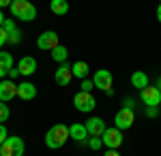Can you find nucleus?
<instances>
[{"label": "nucleus", "instance_id": "obj_17", "mask_svg": "<svg viewBox=\"0 0 161 156\" xmlns=\"http://www.w3.org/2000/svg\"><path fill=\"white\" fill-rule=\"evenodd\" d=\"M71 69H73V77H77V79H86L88 77V73H90V66H88V62L84 60H77L75 64H71Z\"/></svg>", "mask_w": 161, "mask_h": 156}, {"label": "nucleus", "instance_id": "obj_5", "mask_svg": "<svg viewBox=\"0 0 161 156\" xmlns=\"http://www.w3.org/2000/svg\"><path fill=\"white\" fill-rule=\"evenodd\" d=\"M112 81H114V77H112V73L108 69H99V71L92 75V84L95 88H99L103 92H108V94H114V90H112Z\"/></svg>", "mask_w": 161, "mask_h": 156}, {"label": "nucleus", "instance_id": "obj_3", "mask_svg": "<svg viewBox=\"0 0 161 156\" xmlns=\"http://www.w3.org/2000/svg\"><path fill=\"white\" fill-rule=\"evenodd\" d=\"M24 139L17 137V135H11L4 143L0 145V156H24Z\"/></svg>", "mask_w": 161, "mask_h": 156}, {"label": "nucleus", "instance_id": "obj_1", "mask_svg": "<svg viewBox=\"0 0 161 156\" xmlns=\"http://www.w3.org/2000/svg\"><path fill=\"white\" fill-rule=\"evenodd\" d=\"M69 139V126L67 124H54L50 131L45 133V145L50 150H58L67 143Z\"/></svg>", "mask_w": 161, "mask_h": 156}, {"label": "nucleus", "instance_id": "obj_9", "mask_svg": "<svg viewBox=\"0 0 161 156\" xmlns=\"http://www.w3.org/2000/svg\"><path fill=\"white\" fill-rule=\"evenodd\" d=\"M60 43H58V34L54 32V30H45V32H41V36L37 39V47L39 49H45V51H52L54 47H58Z\"/></svg>", "mask_w": 161, "mask_h": 156}, {"label": "nucleus", "instance_id": "obj_12", "mask_svg": "<svg viewBox=\"0 0 161 156\" xmlns=\"http://www.w3.org/2000/svg\"><path fill=\"white\" fill-rule=\"evenodd\" d=\"M15 96H17V84L11 81V79H2L0 81V101L2 103H9Z\"/></svg>", "mask_w": 161, "mask_h": 156}, {"label": "nucleus", "instance_id": "obj_13", "mask_svg": "<svg viewBox=\"0 0 161 156\" xmlns=\"http://www.w3.org/2000/svg\"><path fill=\"white\" fill-rule=\"evenodd\" d=\"M17 71H19V75H24V77L35 75V71H37V60L32 56H24L22 60L17 62Z\"/></svg>", "mask_w": 161, "mask_h": 156}, {"label": "nucleus", "instance_id": "obj_11", "mask_svg": "<svg viewBox=\"0 0 161 156\" xmlns=\"http://www.w3.org/2000/svg\"><path fill=\"white\" fill-rule=\"evenodd\" d=\"M84 126H86V131H88V137H101L103 133L108 131L105 122L101 120V118H88L84 122Z\"/></svg>", "mask_w": 161, "mask_h": 156}, {"label": "nucleus", "instance_id": "obj_33", "mask_svg": "<svg viewBox=\"0 0 161 156\" xmlns=\"http://www.w3.org/2000/svg\"><path fill=\"white\" fill-rule=\"evenodd\" d=\"M4 22H7V17H4V13L0 11V28H2V24H4Z\"/></svg>", "mask_w": 161, "mask_h": 156}, {"label": "nucleus", "instance_id": "obj_31", "mask_svg": "<svg viewBox=\"0 0 161 156\" xmlns=\"http://www.w3.org/2000/svg\"><path fill=\"white\" fill-rule=\"evenodd\" d=\"M7 7L11 9V2L9 0H0V9H7Z\"/></svg>", "mask_w": 161, "mask_h": 156}, {"label": "nucleus", "instance_id": "obj_29", "mask_svg": "<svg viewBox=\"0 0 161 156\" xmlns=\"http://www.w3.org/2000/svg\"><path fill=\"white\" fill-rule=\"evenodd\" d=\"M7 75H9V69H7V66L0 62V79H2V77H7Z\"/></svg>", "mask_w": 161, "mask_h": 156}, {"label": "nucleus", "instance_id": "obj_14", "mask_svg": "<svg viewBox=\"0 0 161 156\" xmlns=\"http://www.w3.org/2000/svg\"><path fill=\"white\" fill-rule=\"evenodd\" d=\"M37 96V86L30 84V81H22V84L17 86V98H22V101H32Z\"/></svg>", "mask_w": 161, "mask_h": 156}, {"label": "nucleus", "instance_id": "obj_23", "mask_svg": "<svg viewBox=\"0 0 161 156\" xmlns=\"http://www.w3.org/2000/svg\"><path fill=\"white\" fill-rule=\"evenodd\" d=\"M88 148H90V150H99V148H103L101 137H90V139H88Z\"/></svg>", "mask_w": 161, "mask_h": 156}, {"label": "nucleus", "instance_id": "obj_8", "mask_svg": "<svg viewBox=\"0 0 161 156\" xmlns=\"http://www.w3.org/2000/svg\"><path fill=\"white\" fill-rule=\"evenodd\" d=\"M140 98L146 107H159L161 105V92L157 90V86H148L140 92Z\"/></svg>", "mask_w": 161, "mask_h": 156}, {"label": "nucleus", "instance_id": "obj_24", "mask_svg": "<svg viewBox=\"0 0 161 156\" xmlns=\"http://www.w3.org/2000/svg\"><path fill=\"white\" fill-rule=\"evenodd\" d=\"M7 139H9V133H7V126H4V124H0V145L4 143Z\"/></svg>", "mask_w": 161, "mask_h": 156}, {"label": "nucleus", "instance_id": "obj_35", "mask_svg": "<svg viewBox=\"0 0 161 156\" xmlns=\"http://www.w3.org/2000/svg\"><path fill=\"white\" fill-rule=\"evenodd\" d=\"M155 86H157V90H159V92H161V77H159V79H157V84H155Z\"/></svg>", "mask_w": 161, "mask_h": 156}, {"label": "nucleus", "instance_id": "obj_28", "mask_svg": "<svg viewBox=\"0 0 161 156\" xmlns=\"http://www.w3.org/2000/svg\"><path fill=\"white\" fill-rule=\"evenodd\" d=\"M2 45H7V30L4 28H0V47Z\"/></svg>", "mask_w": 161, "mask_h": 156}, {"label": "nucleus", "instance_id": "obj_21", "mask_svg": "<svg viewBox=\"0 0 161 156\" xmlns=\"http://www.w3.org/2000/svg\"><path fill=\"white\" fill-rule=\"evenodd\" d=\"M0 62H2V64H4L9 71L13 69V56L9 54V51H0Z\"/></svg>", "mask_w": 161, "mask_h": 156}, {"label": "nucleus", "instance_id": "obj_34", "mask_svg": "<svg viewBox=\"0 0 161 156\" xmlns=\"http://www.w3.org/2000/svg\"><path fill=\"white\" fill-rule=\"evenodd\" d=\"M157 19H159V24H161V2H159V7H157Z\"/></svg>", "mask_w": 161, "mask_h": 156}, {"label": "nucleus", "instance_id": "obj_20", "mask_svg": "<svg viewBox=\"0 0 161 156\" xmlns=\"http://www.w3.org/2000/svg\"><path fill=\"white\" fill-rule=\"evenodd\" d=\"M22 39H24L22 30H19V28H15V30H11V32H7V45H19V43H22Z\"/></svg>", "mask_w": 161, "mask_h": 156}, {"label": "nucleus", "instance_id": "obj_2", "mask_svg": "<svg viewBox=\"0 0 161 156\" xmlns=\"http://www.w3.org/2000/svg\"><path fill=\"white\" fill-rule=\"evenodd\" d=\"M11 13L15 19L19 22H32L37 17V7L28 0H13L11 2Z\"/></svg>", "mask_w": 161, "mask_h": 156}, {"label": "nucleus", "instance_id": "obj_19", "mask_svg": "<svg viewBox=\"0 0 161 156\" xmlns=\"http://www.w3.org/2000/svg\"><path fill=\"white\" fill-rule=\"evenodd\" d=\"M50 54H52V60H54V62H60V64H62V62H67V58H69V49L64 47V45L54 47Z\"/></svg>", "mask_w": 161, "mask_h": 156}, {"label": "nucleus", "instance_id": "obj_32", "mask_svg": "<svg viewBox=\"0 0 161 156\" xmlns=\"http://www.w3.org/2000/svg\"><path fill=\"white\" fill-rule=\"evenodd\" d=\"M103 156H120V154H118V150H108Z\"/></svg>", "mask_w": 161, "mask_h": 156}, {"label": "nucleus", "instance_id": "obj_10", "mask_svg": "<svg viewBox=\"0 0 161 156\" xmlns=\"http://www.w3.org/2000/svg\"><path fill=\"white\" fill-rule=\"evenodd\" d=\"M56 84L58 86H69L71 84V79H73V69H71V64L69 62H62V64H58V69H56Z\"/></svg>", "mask_w": 161, "mask_h": 156}, {"label": "nucleus", "instance_id": "obj_7", "mask_svg": "<svg viewBox=\"0 0 161 156\" xmlns=\"http://www.w3.org/2000/svg\"><path fill=\"white\" fill-rule=\"evenodd\" d=\"M101 141H103V148L116 150V148H120V143H123V131H118L116 126L114 128H108V131L101 135Z\"/></svg>", "mask_w": 161, "mask_h": 156}, {"label": "nucleus", "instance_id": "obj_4", "mask_svg": "<svg viewBox=\"0 0 161 156\" xmlns=\"http://www.w3.org/2000/svg\"><path fill=\"white\" fill-rule=\"evenodd\" d=\"M73 105L77 111H82V113H90L92 109L97 107V101H95V96H92V92H77V94L73 96Z\"/></svg>", "mask_w": 161, "mask_h": 156}, {"label": "nucleus", "instance_id": "obj_15", "mask_svg": "<svg viewBox=\"0 0 161 156\" xmlns=\"http://www.w3.org/2000/svg\"><path fill=\"white\" fill-rule=\"evenodd\" d=\"M69 137L73 139V141H77V143H82V141H86L88 139V131H86V126L84 124H71L69 126Z\"/></svg>", "mask_w": 161, "mask_h": 156}, {"label": "nucleus", "instance_id": "obj_6", "mask_svg": "<svg viewBox=\"0 0 161 156\" xmlns=\"http://www.w3.org/2000/svg\"><path fill=\"white\" fill-rule=\"evenodd\" d=\"M133 122H136V111H133V109L123 107L116 116H114V126H116L118 131H127V128H131Z\"/></svg>", "mask_w": 161, "mask_h": 156}, {"label": "nucleus", "instance_id": "obj_30", "mask_svg": "<svg viewBox=\"0 0 161 156\" xmlns=\"http://www.w3.org/2000/svg\"><path fill=\"white\" fill-rule=\"evenodd\" d=\"M9 77H11V79L19 77V71H17V69H11V71H9Z\"/></svg>", "mask_w": 161, "mask_h": 156}, {"label": "nucleus", "instance_id": "obj_27", "mask_svg": "<svg viewBox=\"0 0 161 156\" xmlns=\"http://www.w3.org/2000/svg\"><path fill=\"white\" fill-rule=\"evenodd\" d=\"M2 28H4L7 32H11V30H15V22H13V19H7V22L2 24Z\"/></svg>", "mask_w": 161, "mask_h": 156}, {"label": "nucleus", "instance_id": "obj_18", "mask_svg": "<svg viewBox=\"0 0 161 156\" xmlns=\"http://www.w3.org/2000/svg\"><path fill=\"white\" fill-rule=\"evenodd\" d=\"M50 9H52L54 15H67L69 13V2L67 0H52Z\"/></svg>", "mask_w": 161, "mask_h": 156}, {"label": "nucleus", "instance_id": "obj_25", "mask_svg": "<svg viewBox=\"0 0 161 156\" xmlns=\"http://www.w3.org/2000/svg\"><path fill=\"white\" fill-rule=\"evenodd\" d=\"M92 81H90V79H84V81H82V92H90V90H92Z\"/></svg>", "mask_w": 161, "mask_h": 156}, {"label": "nucleus", "instance_id": "obj_16", "mask_svg": "<svg viewBox=\"0 0 161 156\" xmlns=\"http://www.w3.org/2000/svg\"><path fill=\"white\" fill-rule=\"evenodd\" d=\"M131 86H133V88H137V90L142 92L144 88H148V86H150L148 84V75H146L144 71H136L133 75H131Z\"/></svg>", "mask_w": 161, "mask_h": 156}, {"label": "nucleus", "instance_id": "obj_22", "mask_svg": "<svg viewBox=\"0 0 161 156\" xmlns=\"http://www.w3.org/2000/svg\"><path fill=\"white\" fill-rule=\"evenodd\" d=\"M9 113H11V111H9V105L0 101V124H2V122H7V120H9Z\"/></svg>", "mask_w": 161, "mask_h": 156}, {"label": "nucleus", "instance_id": "obj_26", "mask_svg": "<svg viewBox=\"0 0 161 156\" xmlns=\"http://www.w3.org/2000/svg\"><path fill=\"white\" fill-rule=\"evenodd\" d=\"M157 113H159V109H157V107H146V116H148L150 120L157 118Z\"/></svg>", "mask_w": 161, "mask_h": 156}]
</instances>
